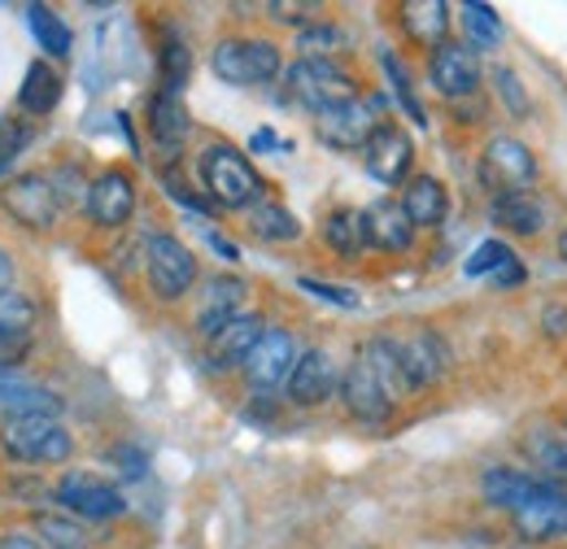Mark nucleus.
<instances>
[{
	"label": "nucleus",
	"mask_w": 567,
	"mask_h": 549,
	"mask_svg": "<svg viewBox=\"0 0 567 549\" xmlns=\"http://www.w3.org/2000/svg\"><path fill=\"white\" fill-rule=\"evenodd\" d=\"M35 541L44 549H87V532H83L79 519L40 510V515H35Z\"/></svg>",
	"instance_id": "obj_35"
},
{
	"label": "nucleus",
	"mask_w": 567,
	"mask_h": 549,
	"mask_svg": "<svg viewBox=\"0 0 567 549\" xmlns=\"http://www.w3.org/2000/svg\"><path fill=\"white\" fill-rule=\"evenodd\" d=\"M402 27L415 44L436 49V44H445V31H450V4L445 0H411V4H402Z\"/></svg>",
	"instance_id": "obj_27"
},
{
	"label": "nucleus",
	"mask_w": 567,
	"mask_h": 549,
	"mask_svg": "<svg viewBox=\"0 0 567 549\" xmlns=\"http://www.w3.org/2000/svg\"><path fill=\"white\" fill-rule=\"evenodd\" d=\"M559 258H564V262H567V227H564V231H559Z\"/></svg>",
	"instance_id": "obj_49"
},
{
	"label": "nucleus",
	"mask_w": 567,
	"mask_h": 549,
	"mask_svg": "<svg viewBox=\"0 0 567 549\" xmlns=\"http://www.w3.org/2000/svg\"><path fill=\"white\" fill-rule=\"evenodd\" d=\"M411 162H415V139H411V132H402L398 123H380L375 136L367 139V148H362L367 175H371L375 184H384V188L406 184Z\"/></svg>",
	"instance_id": "obj_12"
},
{
	"label": "nucleus",
	"mask_w": 567,
	"mask_h": 549,
	"mask_svg": "<svg viewBox=\"0 0 567 549\" xmlns=\"http://www.w3.org/2000/svg\"><path fill=\"white\" fill-rule=\"evenodd\" d=\"M35 305L18 292L0 297V380L13 375V366L31 353V328H35Z\"/></svg>",
	"instance_id": "obj_18"
},
{
	"label": "nucleus",
	"mask_w": 567,
	"mask_h": 549,
	"mask_svg": "<svg viewBox=\"0 0 567 549\" xmlns=\"http://www.w3.org/2000/svg\"><path fill=\"white\" fill-rule=\"evenodd\" d=\"M62 92H66V83H62L58 70L49 66V62H31L27 74H22V87H18V105L31 118H49L62 105Z\"/></svg>",
	"instance_id": "obj_23"
},
{
	"label": "nucleus",
	"mask_w": 567,
	"mask_h": 549,
	"mask_svg": "<svg viewBox=\"0 0 567 549\" xmlns=\"http://www.w3.org/2000/svg\"><path fill=\"white\" fill-rule=\"evenodd\" d=\"M489 218H494V227L511 231V236H524V240L542 236V227H546V209L533 193H502V197H494Z\"/></svg>",
	"instance_id": "obj_25"
},
{
	"label": "nucleus",
	"mask_w": 567,
	"mask_h": 549,
	"mask_svg": "<svg viewBox=\"0 0 567 549\" xmlns=\"http://www.w3.org/2000/svg\"><path fill=\"white\" fill-rule=\"evenodd\" d=\"M511 519H515V532L524 541H533V546L559 541V537H567V488L542 476V488Z\"/></svg>",
	"instance_id": "obj_11"
},
{
	"label": "nucleus",
	"mask_w": 567,
	"mask_h": 549,
	"mask_svg": "<svg viewBox=\"0 0 567 549\" xmlns=\"http://www.w3.org/2000/svg\"><path fill=\"white\" fill-rule=\"evenodd\" d=\"M341 402H346V411L354 414L358 423H367V427L389 423L393 411H398V402L384 393V384L375 380V371L367 366L362 353H358L354 362L346 366V375H341Z\"/></svg>",
	"instance_id": "obj_14"
},
{
	"label": "nucleus",
	"mask_w": 567,
	"mask_h": 549,
	"mask_svg": "<svg viewBox=\"0 0 567 549\" xmlns=\"http://www.w3.org/2000/svg\"><path fill=\"white\" fill-rule=\"evenodd\" d=\"M254 148H276V136H271V132H262V136H254Z\"/></svg>",
	"instance_id": "obj_48"
},
{
	"label": "nucleus",
	"mask_w": 567,
	"mask_h": 549,
	"mask_svg": "<svg viewBox=\"0 0 567 549\" xmlns=\"http://www.w3.org/2000/svg\"><path fill=\"white\" fill-rule=\"evenodd\" d=\"M197 170H202V184H206L214 206L254 209L258 201H267V184H262L258 166L236 144H210L197 157Z\"/></svg>",
	"instance_id": "obj_1"
},
{
	"label": "nucleus",
	"mask_w": 567,
	"mask_h": 549,
	"mask_svg": "<svg viewBox=\"0 0 567 549\" xmlns=\"http://www.w3.org/2000/svg\"><path fill=\"white\" fill-rule=\"evenodd\" d=\"M362 358H367V366L375 371V380L384 384V393H389L393 402L411 393V380H406V371H402L398 344L389 341V336H380V341H367V344H362Z\"/></svg>",
	"instance_id": "obj_29"
},
{
	"label": "nucleus",
	"mask_w": 567,
	"mask_h": 549,
	"mask_svg": "<svg viewBox=\"0 0 567 549\" xmlns=\"http://www.w3.org/2000/svg\"><path fill=\"white\" fill-rule=\"evenodd\" d=\"M210 70L231 83V87H262L271 79H280V49L271 40H254V35H231L218 40L210 53Z\"/></svg>",
	"instance_id": "obj_3"
},
{
	"label": "nucleus",
	"mask_w": 567,
	"mask_h": 549,
	"mask_svg": "<svg viewBox=\"0 0 567 549\" xmlns=\"http://www.w3.org/2000/svg\"><path fill=\"white\" fill-rule=\"evenodd\" d=\"M188 74H193V53H188V44L175 35V31H166V44H162V92H184V83H188Z\"/></svg>",
	"instance_id": "obj_36"
},
{
	"label": "nucleus",
	"mask_w": 567,
	"mask_h": 549,
	"mask_svg": "<svg viewBox=\"0 0 567 549\" xmlns=\"http://www.w3.org/2000/svg\"><path fill=\"white\" fill-rule=\"evenodd\" d=\"M267 328H262V319L258 314H236L231 323H223L218 332H214L206 349H210V362L218 371H227V366H240L245 358H249V349L258 344Z\"/></svg>",
	"instance_id": "obj_22"
},
{
	"label": "nucleus",
	"mask_w": 567,
	"mask_h": 549,
	"mask_svg": "<svg viewBox=\"0 0 567 549\" xmlns=\"http://www.w3.org/2000/svg\"><path fill=\"white\" fill-rule=\"evenodd\" d=\"M284 389H288V402L301 406V411L323 406L341 389V375H337L332 353L328 349H301V358H297V366H292V375H288Z\"/></svg>",
	"instance_id": "obj_15"
},
{
	"label": "nucleus",
	"mask_w": 567,
	"mask_h": 549,
	"mask_svg": "<svg viewBox=\"0 0 567 549\" xmlns=\"http://www.w3.org/2000/svg\"><path fill=\"white\" fill-rule=\"evenodd\" d=\"M350 44V35L332 22H310L301 35H297V53L301 62H332V53H341Z\"/></svg>",
	"instance_id": "obj_33"
},
{
	"label": "nucleus",
	"mask_w": 567,
	"mask_h": 549,
	"mask_svg": "<svg viewBox=\"0 0 567 549\" xmlns=\"http://www.w3.org/2000/svg\"><path fill=\"white\" fill-rule=\"evenodd\" d=\"M58 501L83 524H105V519H118L127 510V497L114 484L101 480V476H87V472H66L58 480Z\"/></svg>",
	"instance_id": "obj_9"
},
{
	"label": "nucleus",
	"mask_w": 567,
	"mask_h": 549,
	"mask_svg": "<svg viewBox=\"0 0 567 549\" xmlns=\"http://www.w3.org/2000/svg\"><path fill=\"white\" fill-rule=\"evenodd\" d=\"M4 292H13V258L0 249V297Z\"/></svg>",
	"instance_id": "obj_45"
},
{
	"label": "nucleus",
	"mask_w": 567,
	"mask_h": 549,
	"mask_svg": "<svg viewBox=\"0 0 567 549\" xmlns=\"http://www.w3.org/2000/svg\"><path fill=\"white\" fill-rule=\"evenodd\" d=\"M0 549H44L31 532H4L0 537Z\"/></svg>",
	"instance_id": "obj_44"
},
{
	"label": "nucleus",
	"mask_w": 567,
	"mask_h": 549,
	"mask_svg": "<svg viewBox=\"0 0 567 549\" xmlns=\"http://www.w3.org/2000/svg\"><path fill=\"white\" fill-rule=\"evenodd\" d=\"M362 227H367V245L384 249V253H406L415 245V227L402 214L398 201H375L362 209Z\"/></svg>",
	"instance_id": "obj_21"
},
{
	"label": "nucleus",
	"mask_w": 567,
	"mask_h": 549,
	"mask_svg": "<svg viewBox=\"0 0 567 549\" xmlns=\"http://www.w3.org/2000/svg\"><path fill=\"white\" fill-rule=\"evenodd\" d=\"M533 463L542 467V476L567 488V441H528Z\"/></svg>",
	"instance_id": "obj_37"
},
{
	"label": "nucleus",
	"mask_w": 567,
	"mask_h": 549,
	"mask_svg": "<svg viewBox=\"0 0 567 549\" xmlns=\"http://www.w3.org/2000/svg\"><path fill=\"white\" fill-rule=\"evenodd\" d=\"M537 179V162L533 148L515 136H497L481 153V184L502 197V193H528V184Z\"/></svg>",
	"instance_id": "obj_6"
},
{
	"label": "nucleus",
	"mask_w": 567,
	"mask_h": 549,
	"mask_svg": "<svg viewBox=\"0 0 567 549\" xmlns=\"http://www.w3.org/2000/svg\"><path fill=\"white\" fill-rule=\"evenodd\" d=\"M87 218L96 227H123L136 214V179L127 170H101L87 184Z\"/></svg>",
	"instance_id": "obj_16"
},
{
	"label": "nucleus",
	"mask_w": 567,
	"mask_h": 549,
	"mask_svg": "<svg viewBox=\"0 0 567 549\" xmlns=\"http://www.w3.org/2000/svg\"><path fill=\"white\" fill-rule=\"evenodd\" d=\"M494 83L502 92V101L515 110V114H528V96H524V83L515 79V70H494Z\"/></svg>",
	"instance_id": "obj_42"
},
{
	"label": "nucleus",
	"mask_w": 567,
	"mask_h": 549,
	"mask_svg": "<svg viewBox=\"0 0 567 549\" xmlns=\"http://www.w3.org/2000/svg\"><path fill=\"white\" fill-rule=\"evenodd\" d=\"M380 105L375 101H346V105H332V110H323V114H315L319 123H315V132L319 139L328 144V148H341V153H354V148H367V139L375 136V127H380Z\"/></svg>",
	"instance_id": "obj_13"
},
{
	"label": "nucleus",
	"mask_w": 567,
	"mask_h": 549,
	"mask_svg": "<svg viewBox=\"0 0 567 549\" xmlns=\"http://www.w3.org/2000/svg\"><path fill=\"white\" fill-rule=\"evenodd\" d=\"M148 132L171 153L193 136V118H188V110H184V101L175 92H153L148 96Z\"/></svg>",
	"instance_id": "obj_26"
},
{
	"label": "nucleus",
	"mask_w": 567,
	"mask_h": 549,
	"mask_svg": "<svg viewBox=\"0 0 567 549\" xmlns=\"http://www.w3.org/2000/svg\"><path fill=\"white\" fill-rule=\"evenodd\" d=\"M297 358H301V349L292 341V332L267 328V332L258 336V344L249 349V358L240 362V375H245V384H249L254 393H271V389L288 384Z\"/></svg>",
	"instance_id": "obj_7"
},
{
	"label": "nucleus",
	"mask_w": 567,
	"mask_h": 549,
	"mask_svg": "<svg viewBox=\"0 0 567 549\" xmlns=\"http://www.w3.org/2000/svg\"><path fill=\"white\" fill-rule=\"evenodd\" d=\"M546 328H567V310H546Z\"/></svg>",
	"instance_id": "obj_46"
},
{
	"label": "nucleus",
	"mask_w": 567,
	"mask_h": 549,
	"mask_svg": "<svg viewBox=\"0 0 567 549\" xmlns=\"http://www.w3.org/2000/svg\"><path fill=\"white\" fill-rule=\"evenodd\" d=\"M249 231H254L258 240L288 245V240H297V236H301V222H297V214H292V209H284L280 201H258V206L249 209Z\"/></svg>",
	"instance_id": "obj_32"
},
{
	"label": "nucleus",
	"mask_w": 567,
	"mask_h": 549,
	"mask_svg": "<svg viewBox=\"0 0 567 549\" xmlns=\"http://www.w3.org/2000/svg\"><path fill=\"white\" fill-rule=\"evenodd\" d=\"M31 139H35L31 123H22V118H4V123H0V170H9L13 157H18Z\"/></svg>",
	"instance_id": "obj_39"
},
{
	"label": "nucleus",
	"mask_w": 567,
	"mask_h": 549,
	"mask_svg": "<svg viewBox=\"0 0 567 549\" xmlns=\"http://www.w3.org/2000/svg\"><path fill=\"white\" fill-rule=\"evenodd\" d=\"M267 13H276V22H288V27H310V13H315V4H288V0H276V4H267Z\"/></svg>",
	"instance_id": "obj_43"
},
{
	"label": "nucleus",
	"mask_w": 567,
	"mask_h": 549,
	"mask_svg": "<svg viewBox=\"0 0 567 549\" xmlns=\"http://www.w3.org/2000/svg\"><path fill=\"white\" fill-rule=\"evenodd\" d=\"M245 292H249L245 279H236V274H214V279H206V288H202V314H197V332L206 341H210L223 323H231L240 314Z\"/></svg>",
	"instance_id": "obj_19"
},
{
	"label": "nucleus",
	"mask_w": 567,
	"mask_h": 549,
	"mask_svg": "<svg viewBox=\"0 0 567 549\" xmlns=\"http://www.w3.org/2000/svg\"><path fill=\"white\" fill-rule=\"evenodd\" d=\"M402 214L411 218V227L420 231V227H436L441 218H445V209H450V193H445V184L436 179V175H415L406 188H402Z\"/></svg>",
	"instance_id": "obj_24"
},
{
	"label": "nucleus",
	"mask_w": 567,
	"mask_h": 549,
	"mask_svg": "<svg viewBox=\"0 0 567 549\" xmlns=\"http://www.w3.org/2000/svg\"><path fill=\"white\" fill-rule=\"evenodd\" d=\"M384 70H389V79H393V87H398V101H402V110L424 127V110H420V101H415V87H411V79H406V70H402V62L393 58V53H384Z\"/></svg>",
	"instance_id": "obj_40"
},
{
	"label": "nucleus",
	"mask_w": 567,
	"mask_h": 549,
	"mask_svg": "<svg viewBox=\"0 0 567 549\" xmlns=\"http://www.w3.org/2000/svg\"><path fill=\"white\" fill-rule=\"evenodd\" d=\"M564 427H567V418H564Z\"/></svg>",
	"instance_id": "obj_50"
},
{
	"label": "nucleus",
	"mask_w": 567,
	"mask_h": 549,
	"mask_svg": "<svg viewBox=\"0 0 567 549\" xmlns=\"http://www.w3.org/2000/svg\"><path fill=\"white\" fill-rule=\"evenodd\" d=\"M427 83H432V92L445 96V101H467V96H476V92H481V58H476V49L454 44V40L436 44V49L427 53Z\"/></svg>",
	"instance_id": "obj_8"
},
{
	"label": "nucleus",
	"mask_w": 567,
	"mask_h": 549,
	"mask_svg": "<svg viewBox=\"0 0 567 549\" xmlns=\"http://www.w3.org/2000/svg\"><path fill=\"white\" fill-rule=\"evenodd\" d=\"M4 209L27 227V231H49L58 222V209H62V197H58V184L49 175H18L4 184L0 193Z\"/></svg>",
	"instance_id": "obj_10"
},
{
	"label": "nucleus",
	"mask_w": 567,
	"mask_h": 549,
	"mask_svg": "<svg viewBox=\"0 0 567 549\" xmlns=\"http://www.w3.org/2000/svg\"><path fill=\"white\" fill-rule=\"evenodd\" d=\"M284 83H288V96L297 101V105H306V110H315V114H323V110H332V105H346V101H354V79L346 74V70L337 66V62H292L288 74H284Z\"/></svg>",
	"instance_id": "obj_5"
},
{
	"label": "nucleus",
	"mask_w": 567,
	"mask_h": 549,
	"mask_svg": "<svg viewBox=\"0 0 567 549\" xmlns=\"http://www.w3.org/2000/svg\"><path fill=\"white\" fill-rule=\"evenodd\" d=\"M398 344V358H402V371H406V380H411V393L415 389H432V384H441L445 380V371H450V349L445 341L436 336V332H411V336H402Z\"/></svg>",
	"instance_id": "obj_17"
},
{
	"label": "nucleus",
	"mask_w": 567,
	"mask_h": 549,
	"mask_svg": "<svg viewBox=\"0 0 567 549\" xmlns=\"http://www.w3.org/2000/svg\"><path fill=\"white\" fill-rule=\"evenodd\" d=\"M27 13H31V31H35V40H40V49H44L53 62H66L74 49V35H71V27H66V18H62L58 9H49V4H31Z\"/></svg>",
	"instance_id": "obj_31"
},
{
	"label": "nucleus",
	"mask_w": 567,
	"mask_h": 549,
	"mask_svg": "<svg viewBox=\"0 0 567 549\" xmlns=\"http://www.w3.org/2000/svg\"><path fill=\"white\" fill-rule=\"evenodd\" d=\"M511 262H515V253H511L502 240H485V245H481V249L467 258V267H463V271H467V274H494V279H497V274L506 271Z\"/></svg>",
	"instance_id": "obj_38"
},
{
	"label": "nucleus",
	"mask_w": 567,
	"mask_h": 549,
	"mask_svg": "<svg viewBox=\"0 0 567 549\" xmlns=\"http://www.w3.org/2000/svg\"><path fill=\"white\" fill-rule=\"evenodd\" d=\"M297 283H301V292H315L328 305H341V310H354L358 305L354 288H337V283H323V279H297Z\"/></svg>",
	"instance_id": "obj_41"
},
{
	"label": "nucleus",
	"mask_w": 567,
	"mask_h": 549,
	"mask_svg": "<svg viewBox=\"0 0 567 549\" xmlns=\"http://www.w3.org/2000/svg\"><path fill=\"white\" fill-rule=\"evenodd\" d=\"M62 414V397L31 384V380H0V423L9 418H58Z\"/></svg>",
	"instance_id": "obj_20"
},
{
	"label": "nucleus",
	"mask_w": 567,
	"mask_h": 549,
	"mask_svg": "<svg viewBox=\"0 0 567 549\" xmlns=\"http://www.w3.org/2000/svg\"><path fill=\"white\" fill-rule=\"evenodd\" d=\"M144 274H148V288L157 301H179L197 283V258L184 240L157 231L144 245Z\"/></svg>",
	"instance_id": "obj_4"
},
{
	"label": "nucleus",
	"mask_w": 567,
	"mask_h": 549,
	"mask_svg": "<svg viewBox=\"0 0 567 549\" xmlns=\"http://www.w3.org/2000/svg\"><path fill=\"white\" fill-rule=\"evenodd\" d=\"M537 488H542V476H528V472H511V467L485 472V497H489V506L506 510V515H515Z\"/></svg>",
	"instance_id": "obj_28"
},
{
	"label": "nucleus",
	"mask_w": 567,
	"mask_h": 549,
	"mask_svg": "<svg viewBox=\"0 0 567 549\" xmlns=\"http://www.w3.org/2000/svg\"><path fill=\"white\" fill-rule=\"evenodd\" d=\"M323 245L341 258H358L367 249V227H362V209H332L323 218Z\"/></svg>",
	"instance_id": "obj_30"
},
{
	"label": "nucleus",
	"mask_w": 567,
	"mask_h": 549,
	"mask_svg": "<svg viewBox=\"0 0 567 549\" xmlns=\"http://www.w3.org/2000/svg\"><path fill=\"white\" fill-rule=\"evenodd\" d=\"M463 31H467V49H497L502 44V18L494 13V4L467 0L463 9Z\"/></svg>",
	"instance_id": "obj_34"
},
{
	"label": "nucleus",
	"mask_w": 567,
	"mask_h": 549,
	"mask_svg": "<svg viewBox=\"0 0 567 549\" xmlns=\"http://www.w3.org/2000/svg\"><path fill=\"white\" fill-rule=\"evenodd\" d=\"M0 449L13 463L58 467L74 454V436L62 427V418H9L0 423Z\"/></svg>",
	"instance_id": "obj_2"
},
{
	"label": "nucleus",
	"mask_w": 567,
	"mask_h": 549,
	"mask_svg": "<svg viewBox=\"0 0 567 549\" xmlns=\"http://www.w3.org/2000/svg\"><path fill=\"white\" fill-rule=\"evenodd\" d=\"M214 240V249H218V253H223V258H231V262H236V245H227V240H223V236H210Z\"/></svg>",
	"instance_id": "obj_47"
}]
</instances>
